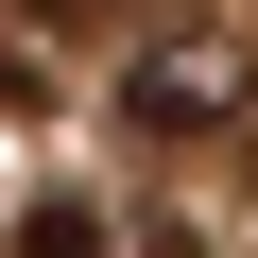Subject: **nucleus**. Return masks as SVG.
Wrapping results in <instances>:
<instances>
[{"instance_id":"nucleus-2","label":"nucleus","mask_w":258,"mask_h":258,"mask_svg":"<svg viewBox=\"0 0 258 258\" xmlns=\"http://www.w3.org/2000/svg\"><path fill=\"white\" fill-rule=\"evenodd\" d=\"M18 258H103V207H69V189H35V207H18Z\"/></svg>"},{"instance_id":"nucleus-1","label":"nucleus","mask_w":258,"mask_h":258,"mask_svg":"<svg viewBox=\"0 0 258 258\" xmlns=\"http://www.w3.org/2000/svg\"><path fill=\"white\" fill-rule=\"evenodd\" d=\"M120 103H138V138H224V120L258 103V52L189 18V35H155L138 69H120Z\"/></svg>"},{"instance_id":"nucleus-3","label":"nucleus","mask_w":258,"mask_h":258,"mask_svg":"<svg viewBox=\"0 0 258 258\" xmlns=\"http://www.w3.org/2000/svg\"><path fill=\"white\" fill-rule=\"evenodd\" d=\"M18 18H35V35H86V18H103V0H18Z\"/></svg>"}]
</instances>
